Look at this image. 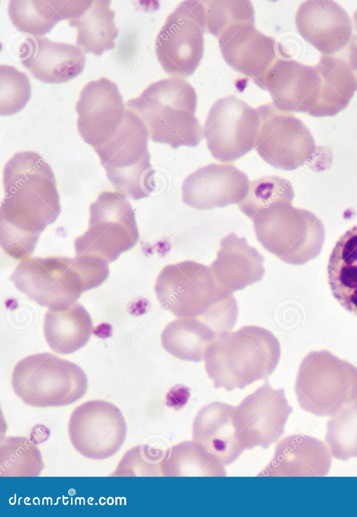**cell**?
<instances>
[{
	"label": "cell",
	"instance_id": "cell-1",
	"mask_svg": "<svg viewBox=\"0 0 357 517\" xmlns=\"http://www.w3.org/2000/svg\"><path fill=\"white\" fill-rule=\"evenodd\" d=\"M0 244L9 256L30 258L40 233L61 212L54 174L37 152L15 153L3 168Z\"/></svg>",
	"mask_w": 357,
	"mask_h": 517
},
{
	"label": "cell",
	"instance_id": "cell-2",
	"mask_svg": "<svg viewBox=\"0 0 357 517\" xmlns=\"http://www.w3.org/2000/svg\"><path fill=\"white\" fill-rule=\"evenodd\" d=\"M109 273L108 264L96 258L33 257L21 261L10 279L38 305L61 310L76 303L83 292L102 284Z\"/></svg>",
	"mask_w": 357,
	"mask_h": 517
},
{
	"label": "cell",
	"instance_id": "cell-3",
	"mask_svg": "<svg viewBox=\"0 0 357 517\" xmlns=\"http://www.w3.org/2000/svg\"><path fill=\"white\" fill-rule=\"evenodd\" d=\"M281 354L277 337L268 330L245 326L220 335L206 349L205 370L215 388L243 389L268 377Z\"/></svg>",
	"mask_w": 357,
	"mask_h": 517
},
{
	"label": "cell",
	"instance_id": "cell-4",
	"mask_svg": "<svg viewBox=\"0 0 357 517\" xmlns=\"http://www.w3.org/2000/svg\"><path fill=\"white\" fill-rule=\"evenodd\" d=\"M126 105L143 121L153 142L174 149L196 147L204 136L195 117L196 92L180 78L171 77L151 84Z\"/></svg>",
	"mask_w": 357,
	"mask_h": 517
},
{
	"label": "cell",
	"instance_id": "cell-5",
	"mask_svg": "<svg viewBox=\"0 0 357 517\" xmlns=\"http://www.w3.org/2000/svg\"><path fill=\"white\" fill-rule=\"evenodd\" d=\"M149 136L143 121L127 108L119 127L94 149L116 191L135 200L149 196L156 186Z\"/></svg>",
	"mask_w": 357,
	"mask_h": 517
},
{
	"label": "cell",
	"instance_id": "cell-6",
	"mask_svg": "<svg viewBox=\"0 0 357 517\" xmlns=\"http://www.w3.org/2000/svg\"><path fill=\"white\" fill-rule=\"evenodd\" d=\"M281 201L252 218L257 239L282 261L303 265L321 252L325 238L321 221L311 212Z\"/></svg>",
	"mask_w": 357,
	"mask_h": 517
},
{
	"label": "cell",
	"instance_id": "cell-7",
	"mask_svg": "<svg viewBox=\"0 0 357 517\" xmlns=\"http://www.w3.org/2000/svg\"><path fill=\"white\" fill-rule=\"evenodd\" d=\"M11 384L16 395L27 405L62 407L85 395L88 379L75 363L50 353H40L17 363Z\"/></svg>",
	"mask_w": 357,
	"mask_h": 517
},
{
	"label": "cell",
	"instance_id": "cell-8",
	"mask_svg": "<svg viewBox=\"0 0 357 517\" xmlns=\"http://www.w3.org/2000/svg\"><path fill=\"white\" fill-rule=\"evenodd\" d=\"M295 392L303 409L331 416L357 398V367L326 350L311 351L300 364Z\"/></svg>",
	"mask_w": 357,
	"mask_h": 517
},
{
	"label": "cell",
	"instance_id": "cell-9",
	"mask_svg": "<svg viewBox=\"0 0 357 517\" xmlns=\"http://www.w3.org/2000/svg\"><path fill=\"white\" fill-rule=\"evenodd\" d=\"M89 211L88 229L74 242L76 256L108 264L136 245L139 234L135 214L124 194L102 191Z\"/></svg>",
	"mask_w": 357,
	"mask_h": 517
},
{
	"label": "cell",
	"instance_id": "cell-10",
	"mask_svg": "<svg viewBox=\"0 0 357 517\" xmlns=\"http://www.w3.org/2000/svg\"><path fill=\"white\" fill-rule=\"evenodd\" d=\"M154 290L160 306L178 317H202L233 295L220 290L208 266L184 261L164 267Z\"/></svg>",
	"mask_w": 357,
	"mask_h": 517
},
{
	"label": "cell",
	"instance_id": "cell-11",
	"mask_svg": "<svg viewBox=\"0 0 357 517\" xmlns=\"http://www.w3.org/2000/svg\"><path fill=\"white\" fill-rule=\"evenodd\" d=\"M205 8L201 1H185L167 17L155 41V54L164 71L172 77H188L204 53Z\"/></svg>",
	"mask_w": 357,
	"mask_h": 517
},
{
	"label": "cell",
	"instance_id": "cell-12",
	"mask_svg": "<svg viewBox=\"0 0 357 517\" xmlns=\"http://www.w3.org/2000/svg\"><path fill=\"white\" fill-rule=\"evenodd\" d=\"M257 109L260 125L255 149L264 161L276 168L293 170L312 159L315 143L301 120L271 103Z\"/></svg>",
	"mask_w": 357,
	"mask_h": 517
},
{
	"label": "cell",
	"instance_id": "cell-13",
	"mask_svg": "<svg viewBox=\"0 0 357 517\" xmlns=\"http://www.w3.org/2000/svg\"><path fill=\"white\" fill-rule=\"evenodd\" d=\"M259 125L257 108L229 96L218 99L211 106L203 134L215 159L233 162L255 147Z\"/></svg>",
	"mask_w": 357,
	"mask_h": 517
},
{
	"label": "cell",
	"instance_id": "cell-14",
	"mask_svg": "<svg viewBox=\"0 0 357 517\" xmlns=\"http://www.w3.org/2000/svg\"><path fill=\"white\" fill-rule=\"evenodd\" d=\"M68 430L72 445L82 456L105 460L123 446L127 425L119 407L107 401L94 400L74 409Z\"/></svg>",
	"mask_w": 357,
	"mask_h": 517
},
{
	"label": "cell",
	"instance_id": "cell-15",
	"mask_svg": "<svg viewBox=\"0 0 357 517\" xmlns=\"http://www.w3.org/2000/svg\"><path fill=\"white\" fill-rule=\"evenodd\" d=\"M292 412L284 389L273 388L268 381L235 407L234 423L238 439L244 449H267L283 434Z\"/></svg>",
	"mask_w": 357,
	"mask_h": 517
},
{
	"label": "cell",
	"instance_id": "cell-16",
	"mask_svg": "<svg viewBox=\"0 0 357 517\" xmlns=\"http://www.w3.org/2000/svg\"><path fill=\"white\" fill-rule=\"evenodd\" d=\"M215 37L227 64L255 82L277 59L275 41L256 29L255 14L225 24Z\"/></svg>",
	"mask_w": 357,
	"mask_h": 517
},
{
	"label": "cell",
	"instance_id": "cell-17",
	"mask_svg": "<svg viewBox=\"0 0 357 517\" xmlns=\"http://www.w3.org/2000/svg\"><path fill=\"white\" fill-rule=\"evenodd\" d=\"M75 109L79 133L95 149L119 127L127 108L117 85L101 78L85 85Z\"/></svg>",
	"mask_w": 357,
	"mask_h": 517
},
{
	"label": "cell",
	"instance_id": "cell-18",
	"mask_svg": "<svg viewBox=\"0 0 357 517\" xmlns=\"http://www.w3.org/2000/svg\"><path fill=\"white\" fill-rule=\"evenodd\" d=\"M248 175L231 164L211 163L189 175L182 184V199L197 210L240 203L247 196Z\"/></svg>",
	"mask_w": 357,
	"mask_h": 517
},
{
	"label": "cell",
	"instance_id": "cell-19",
	"mask_svg": "<svg viewBox=\"0 0 357 517\" xmlns=\"http://www.w3.org/2000/svg\"><path fill=\"white\" fill-rule=\"evenodd\" d=\"M319 81L316 66L277 58L255 82L269 92L277 109L285 112L309 114Z\"/></svg>",
	"mask_w": 357,
	"mask_h": 517
},
{
	"label": "cell",
	"instance_id": "cell-20",
	"mask_svg": "<svg viewBox=\"0 0 357 517\" xmlns=\"http://www.w3.org/2000/svg\"><path fill=\"white\" fill-rule=\"evenodd\" d=\"M295 22L300 35L324 55L342 50L351 38L353 27L345 10L333 1H305Z\"/></svg>",
	"mask_w": 357,
	"mask_h": 517
},
{
	"label": "cell",
	"instance_id": "cell-21",
	"mask_svg": "<svg viewBox=\"0 0 357 517\" xmlns=\"http://www.w3.org/2000/svg\"><path fill=\"white\" fill-rule=\"evenodd\" d=\"M20 52L22 65L35 78L46 83L68 82L79 75L85 66L79 48L46 38L26 37Z\"/></svg>",
	"mask_w": 357,
	"mask_h": 517
},
{
	"label": "cell",
	"instance_id": "cell-22",
	"mask_svg": "<svg viewBox=\"0 0 357 517\" xmlns=\"http://www.w3.org/2000/svg\"><path fill=\"white\" fill-rule=\"evenodd\" d=\"M264 261L245 238L231 233L220 240L217 257L208 268L216 286L232 294L263 278Z\"/></svg>",
	"mask_w": 357,
	"mask_h": 517
},
{
	"label": "cell",
	"instance_id": "cell-23",
	"mask_svg": "<svg viewBox=\"0 0 357 517\" xmlns=\"http://www.w3.org/2000/svg\"><path fill=\"white\" fill-rule=\"evenodd\" d=\"M331 465V452L322 441L296 434L278 444L271 460L258 476H325Z\"/></svg>",
	"mask_w": 357,
	"mask_h": 517
},
{
	"label": "cell",
	"instance_id": "cell-24",
	"mask_svg": "<svg viewBox=\"0 0 357 517\" xmlns=\"http://www.w3.org/2000/svg\"><path fill=\"white\" fill-rule=\"evenodd\" d=\"M234 410V406L213 402L199 411L192 424L193 440L224 466L245 450L236 435Z\"/></svg>",
	"mask_w": 357,
	"mask_h": 517
},
{
	"label": "cell",
	"instance_id": "cell-25",
	"mask_svg": "<svg viewBox=\"0 0 357 517\" xmlns=\"http://www.w3.org/2000/svg\"><path fill=\"white\" fill-rule=\"evenodd\" d=\"M67 20L77 29V44L100 56L114 48L119 33L110 1H68Z\"/></svg>",
	"mask_w": 357,
	"mask_h": 517
},
{
	"label": "cell",
	"instance_id": "cell-26",
	"mask_svg": "<svg viewBox=\"0 0 357 517\" xmlns=\"http://www.w3.org/2000/svg\"><path fill=\"white\" fill-rule=\"evenodd\" d=\"M225 333V327L209 316L178 317L165 326L160 340L165 350L174 357L200 362L207 348Z\"/></svg>",
	"mask_w": 357,
	"mask_h": 517
},
{
	"label": "cell",
	"instance_id": "cell-27",
	"mask_svg": "<svg viewBox=\"0 0 357 517\" xmlns=\"http://www.w3.org/2000/svg\"><path fill=\"white\" fill-rule=\"evenodd\" d=\"M315 66L320 81L309 115L334 116L348 105L357 91V77L350 64L338 57L323 54Z\"/></svg>",
	"mask_w": 357,
	"mask_h": 517
},
{
	"label": "cell",
	"instance_id": "cell-28",
	"mask_svg": "<svg viewBox=\"0 0 357 517\" xmlns=\"http://www.w3.org/2000/svg\"><path fill=\"white\" fill-rule=\"evenodd\" d=\"M92 331L91 318L79 303L61 310L49 309L45 314L44 336L51 349L58 354L77 351L88 342Z\"/></svg>",
	"mask_w": 357,
	"mask_h": 517
},
{
	"label": "cell",
	"instance_id": "cell-29",
	"mask_svg": "<svg viewBox=\"0 0 357 517\" xmlns=\"http://www.w3.org/2000/svg\"><path fill=\"white\" fill-rule=\"evenodd\" d=\"M328 280L334 298L357 316V226L336 242L328 260Z\"/></svg>",
	"mask_w": 357,
	"mask_h": 517
},
{
	"label": "cell",
	"instance_id": "cell-30",
	"mask_svg": "<svg viewBox=\"0 0 357 517\" xmlns=\"http://www.w3.org/2000/svg\"><path fill=\"white\" fill-rule=\"evenodd\" d=\"M164 476H225V466L195 441H186L166 451L161 464Z\"/></svg>",
	"mask_w": 357,
	"mask_h": 517
},
{
	"label": "cell",
	"instance_id": "cell-31",
	"mask_svg": "<svg viewBox=\"0 0 357 517\" xmlns=\"http://www.w3.org/2000/svg\"><path fill=\"white\" fill-rule=\"evenodd\" d=\"M65 1H10L8 12L20 31L41 36L64 20Z\"/></svg>",
	"mask_w": 357,
	"mask_h": 517
},
{
	"label": "cell",
	"instance_id": "cell-32",
	"mask_svg": "<svg viewBox=\"0 0 357 517\" xmlns=\"http://www.w3.org/2000/svg\"><path fill=\"white\" fill-rule=\"evenodd\" d=\"M44 468L38 448L25 437H6L0 442L1 476H38Z\"/></svg>",
	"mask_w": 357,
	"mask_h": 517
},
{
	"label": "cell",
	"instance_id": "cell-33",
	"mask_svg": "<svg viewBox=\"0 0 357 517\" xmlns=\"http://www.w3.org/2000/svg\"><path fill=\"white\" fill-rule=\"evenodd\" d=\"M325 439L336 459L357 457V398L331 416Z\"/></svg>",
	"mask_w": 357,
	"mask_h": 517
},
{
	"label": "cell",
	"instance_id": "cell-34",
	"mask_svg": "<svg viewBox=\"0 0 357 517\" xmlns=\"http://www.w3.org/2000/svg\"><path fill=\"white\" fill-rule=\"evenodd\" d=\"M294 191L291 182L278 176H266L250 184L247 196L239 208L252 219L257 212L281 201H293Z\"/></svg>",
	"mask_w": 357,
	"mask_h": 517
},
{
	"label": "cell",
	"instance_id": "cell-35",
	"mask_svg": "<svg viewBox=\"0 0 357 517\" xmlns=\"http://www.w3.org/2000/svg\"><path fill=\"white\" fill-rule=\"evenodd\" d=\"M27 75L8 65L0 66V114L12 115L24 108L31 97Z\"/></svg>",
	"mask_w": 357,
	"mask_h": 517
},
{
	"label": "cell",
	"instance_id": "cell-36",
	"mask_svg": "<svg viewBox=\"0 0 357 517\" xmlns=\"http://www.w3.org/2000/svg\"><path fill=\"white\" fill-rule=\"evenodd\" d=\"M166 451L149 445H138L128 451L112 476H162L161 464Z\"/></svg>",
	"mask_w": 357,
	"mask_h": 517
},
{
	"label": "cell",
	"instance_id": "cell-37",
	"mask_svg": "<svg viewBox=\"0 0 357 517\" xmlns=\"http://www.w3.org/2000/svg\"><path fill=\"white\" fill-rule=\"evenodd\" d=\"M349 64L357 73V35L351 40L349 50Z\"/></svg>",
	"mask_w": 357,
	"mask_h": 517
},
{
	"label": "cell",
	"instance_id": "cell-38",
	"mask_svg": "<svg viewBox=\"0 0 357 517\" xmlns=\"http://www.w3.org/2000/svg\"><path fill=\"white\" fill-rule=\"evenodd\" d=\"M354 20L356 29V31H357V10L354 12Z\"/></svg>",
	"mask_w": 357,
	"mask_h": 517
}]
</instances>
